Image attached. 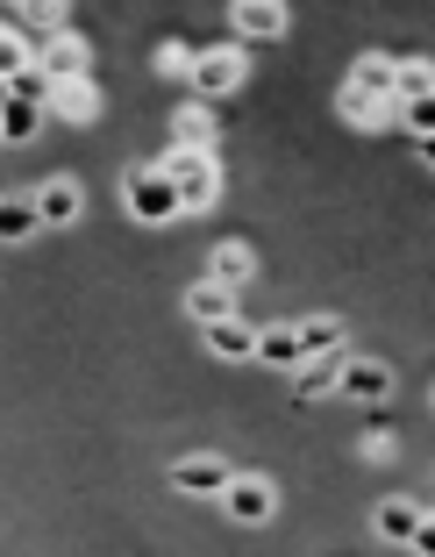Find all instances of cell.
Instances as JSON below:
<instances>
[{
  "mask_svg": "<svg viewBox=\"0 0 435 557\" xmlns=\"http://www.w3.org/2000/svg\"><path fill=\"white\" fill-rule=\"evenodd\" d=\"M286 8L278 0H243L236 8V36H250V44H272V36H286Z\"/></svg>",
  "mask_w": 435,
  "mask_h": 557,
  "instance_id": "30bf717a",
  "label": "cell"
},
{
  "mask_svg": "<svg viewBox=\"0 0 435 557\" xmlns=\"http://www.w3.org/2000/svg\"><path fill=\"white\" fill-rule=\"evenodd\" d=\"M86 65H94V50H86V36H50V44H36V72H44L50 86H79Z\"/></svg>",
  "mask_w": 435,
  "mask_h": 557,
  "instance_id": "277c9868",
  "label": "cell"
},
{
  "mask_svg": "<svg viewBox=\"0 0 435 557\" xmlns=\"http://www.w3.org/2000/svg\"><path fill=\"white\" fill-rule=\"evenodd\" d=\"M258 364H272V372H300L307 350H300V322L286 329H258Z\"/></svg>",
  "mask_w": 435,
  "mask_h": 557,
  "instance_id": "9c48e42d",
  "label": "cell"
},
{
  "mask_svg": "<svg viewBox=\"0 0 435 557\" xmlns=\"http://www.w3.org/2000/svg\"><path fill=\"white\" fill-rule=\"evenodd\" d=\"M228 479H236V472H228L222 458H178V465H172V486L194 493V500H222Z\"/></svg>",
  "mask_w": 435,
  "mask_h": 557,
  "instance_id": "8992f818",
  "label": "cell"
},
{
  "mask_svg": "<svg viewBox=\"0 0 435 557\" xmlns=\"http://www.w3.org/2000/svg\"><path fill=\"white\" fill-rule=\"evenodd\" d=\"M336 394H350V400H364V408H378V400L393 394V364H378V358H343V386Z\"/></svg>",
  "mask_w": 435,
  "mask_h": 557,
  "instance_id": "52a82bcc",
  "label": "cell"
},
{
  "mask_svg": "<svg viewBox=\"0 0 435 557\" xmlns=\"http://www.w3.org/2000/svg\"><path fill=\"white\" fill-rule=\"evenodd\" d=\"M272 508H278L272 479H258V472H236V479H228V493H222V515H228V522L258 529V522H272Z\"/></svg>",
  "mask_w": 435,
  "mask_h": 557,
  "instance_id": "3957f363",
  "label": "cell"
},
{
  "mask_svg": "<svg viewBox=\"0 0 435 557\" xmlns=\"http://www.w3.org/2000/svg\"><path fill=\"white\" fill-rule=\"evenodd\" d=\"M421 522H428V515H421L414 500H400V493H393V500H378V515H371V529H378L386 543H414Z\"/></svg>",
  "mask_w": 435,
  "mask_h": 557,
  "instance_id": "8fae6325",
  "label": "cell"
},
{
  "mask_svg": "<svg viewBox=\"0 0 435 557\" xmlns=\"http://www.w3.org/2000/svg\"><path fill=\"white\" fill-rule=\"evenodd\" d=\"M414 550H421V557H435V515H428V522H421V536H414Z\"/></svg>",
  "mask_w": 435,
  "mask_h": 557,
  "instance_id": "83f0119b",
  "label": "cell"
},
{
  "mask_svg": "<svg viewBox=\"0 0 435 557\" xmlns=\"http://www.w3.org/2000/svg\"><path fill=\"white\" fill-rule=\"evenodd\" d=\"M172 136H178V150H208L214 144V115H208V108H178Z\"/></svg>",
  "mask_w": 435,
  "mask_h": 557,
  "instance_id": "44dd1931",
  "label": "cell"
},
{
  "mask_svg": "<svg viewBox=\"0 0 435 557\" xmlns=\"http://www.w3.org/2000/svg\"><path fill=\"white\" fill-rule=\"evenodd\" d=\"M50 94H58V86H50V79H44V72H36V65L22 72L15 86H8V100H29V108H50Z\"/></svg>",
  "mask_w": 435,
  "mask_h": 557,
  "instance_id": "cb8c5ba5",
  "label": "cell"
},
{
  "mask_svg": "<svg viewBox=\"0 0 435 557\" xmlns=\"http://www.w3.org/2000/svg\"><path fill=\"white\" fill-rule=\"evenodd\" d=\"M421 158H428V164H435V136H428V144H421Z\"/></svg>",
  "mask_w": 435,
  "mask_h": 557,
  "instance_id": "f1b7e54d",
  "label": "cell"
},
{
  "mask_svg": "<svg viewBox=\"0 0 435 557\" xmlns=\"http://www.w3.org/2000/svg\"><path fill=\"white\" fill-rule=\"evenodd\" d=\"M328 386H343V350L336 358H307L300 364V394H328Z\"/></svg>",
  "mask_w": 435,
  "mask_h": 557,
  "instance_id": "7402d4cb",
  "label": "cell"
},
{
  "mask_svg": "<svg viewBox=\"0 0 435 557\" xmlns=\"http://www.w3.org/2000/svg\"><path fill=\"white\" fill-rule=\"evenodd\" d=\"M364 458H393V429H386V422H371V436H364Z\"/></svg>",
  "mask_w": 435,
  "mask_h": 557,
  "instance_id": "4316f807",
  "label": "cell"
},
{
  "mask_svg": "<svg viewBox=\"0 0 435 557\" xmlns=\"http://www.w3.org/2000/svg\"><path fill=\"white\" fill-rule=\"evenodd\" d=\"M79 208H86V194H79L72 180L36 186V214H44V222H79Z\"/></svg>",
  "mask_w": 435,
  "mask_h": 557,
  "instance_id": "9a60e30c",
  "label": "cell"
},
{
  "mask_svg": "<svg viewBox=\"0 0 435 557\" xmlns=\"http://www.w3.org/2000/svg\"><path fill=\"white\" fill-rule=\"evenodd\" d=\"M250 272H258V258H250V244H214V258H208V278L214 286H250Z\"/></svg>",
  "mask_w": 435,
  "mask_h": 557,
  "instance_id": "7c38bea8",
  "label": "cell"
},
{
  "mask_svg": "<svg viewBox=\"0 0 435 557\" xmlns=\"http://www.w3.org/2000/svg\"><path fill=\"white\" fill-rule=\"evenodd\" d=\"M393 65H400V58H378V50H371V58H357L350 94L357 100H378V108H400V100H393Z\"/></svg>",
  "mask_w": 435,
  "mask_h": 557,
  "instance_id": "ba28073f",
  "label": "cell"
},
{
  "mask_svg": "<svg viewBox=\"0 0 435 557\" xmlns=\"http://www.w3.org/2000/svg\"><path fill=\"white\" fill-rule=\"evenodd\" d=\"M208 350L214 358H258V329L243 322V314H228V322L208 329Z\"/></svg>",
  "mask_w": 435,
  "mask_h": 557,
  "instance_id": "5bb4252c",
  "label": "cell"
},
{
  "mask_svg": "<svg viewBox=\"0 0 435 557\" xmlns=\"http://www.w3.org/2000/svg\"><path fill=\"white\" fill-rule=\"evenodd\" d=\"M400 122L421 136V144H428V136H435V94H428V100H407V108H400Z\"/></svg>",
  "mask_w": 435,
  "mask_h": 557,
  "instance_id": "d4e9b609",
  "label": "cell"
},
{
  "mask_svg": "<svg viewBox=\"0 0 435 557\" xmlns=\"http://www.w3.org/2000/svg\"><path fill=\"white\" fill-rule=\"evenodd\" d=\"M122 200H129V214L136 222H178V186L164 180V164H136L129 180H122Z\"/></svg>",
  "mask_w": 435,
  "mask_h": 557,
  "instance_id": "6da1fadb",
  "label": "cell"
},
{
  "mask_svg": "<svg viewBox=\"0 0 435 557\" xmlns=\"http://www.w3.org/2000/svg\"><path fill=\"white\" fill-rule=\"evenodd\" d=\"M194 58H200V50H186V44H164V50H158V72H186V79H194Z\"/></svg>",
  "mask_w": 435,
  "mask_h": 557,
  "instance_id": "484cf974",
  "label": "cell"
},
{
  "mask_svg": "<svg viewBox=\"0 0 435 557\" xmlns=\"http://www.w3.org/2000/svg\"><path fill=\"white\" fill-rule=\"evenodd\" d=\"M300 350H307V358H336V350H343V322H336V314L300 322Z\"/></svg>",
  "mask_w": 435,
  "mask_h": 557,
  "instance_id": "ffe728a7",
  "label": "cell"
},
{
  "mask_svg": "<svg viewBox=\"0 0 435 557\" xmlns=\"http://www.w3.org/2000/svg\"><path fill=\"white\" fill-rule=\"evenodd\" d=\"M164 180L178 186V208H214V194H222V172H214V158L208 150H172L164 158Z\"/></svg>",
  "mask_w": 435,
  "mask_h": 557,
  "instance_id": "7a4b0ae2",
  "label": "cell"
},
{
  "mask_svg": "<svg viewBox=\"0 0 435 557\" xmlns=\"http://www.w3.org/2000/svg\"><path fill=\"white\" fill-rule=\"evenodd\" d=\"M50 115H65V122H94V115H100V94H94V79H79V86H58V94H50Z\"/></svg>",
  "mask_w": 435,
  "mask_h": 557,
  "instance_id": "d6986e66",
  "label": "cell"
},
{
  "mask_svg": "<svg viewBox=\"0 0 435 557\" xmlns=\"http://www.w3.org/2000/svg\"><path fill=\"white\" fill-rule=\"evenodd\" d=\"M428 94H435V65L428 58H400L393 65V100L407 108V100H428Z\"/></svg>",
  "mask_w": 435,
  "mask_h": 557,
  "instance_id": "2e32d148",
  "label": "cell"
},
{
  "mask_svg": "<svg viewBox=\"0 0 435 557\" xmlns=\"http://www.w3.org/2000/svg\"><path fill=\"white\" fill-rule=\"evenodd\" d=\"M400 108H378V100H357L350 86H343V122H357V129H378V122H393Z\"/></svg>",
  "mask_w": 435,
  "mask_h": 557,
  "instance_id": "603a6c76",
  "label": "cell"
},
{
  "mask_svg": "<svg viewBox=\"0 0 435 557\" xmlns=\"http://www.w3.org/2000/svg\"><path fill=\"white\" fill-rule=\"evenodd\" d=\"M44 230V214H36V200H0V244H29V236Z\"/></svg>",
  "mask_w": 435,
  "mask_h": 557,
  "instance_id": "ac0fdd59",
  "label": "cell"
},
{
  "mask_svg": "<svg viewBox=\"0 0 435 557\" xmlns=\"http://www.w3.org/2000/svg\"><path fill=\"white\" fill-rule=\"evenodd\" d=\"M186 314H194L200 329H214V322H228V314H236V294H228V286H214V278H200L194 294H186Z\"/></svg>",
  "mask_w": 435,
  "mask_h": 557,
  "instance_id": "4fadbf2b",
  "label": "cell"
},
{
  "mask_svg": "<svg viewBox=\"0 0 435 557\" xmlns=\"http://www.w3.org/2000/svg\"><path fill=\"white\" fill-rule=\"evenodd\" d=\"M243 86V50H200L194 58V94L200 100H222Z\"/></svg>",
  "mask_w": 435,
  "mask_h": 557,
  "instance_id": "5b68a950",
  "label": "cell"
},
{
  "mask_svg": "<svg viewBox=\"0 0 435 557\" xmlns=\"http://www.w3.org/2000/svg\"><path fill=\"white\" fill-rule=\"evenodd\" d=\"M36 129H44V108H29V100H8V94H0V144H29Z\"/></svg>",
  "mask_w": 435,
  "mask_h": 557,
  "instance_id": "e0dca14e",
  "label": "cell"
}]
</instances>
